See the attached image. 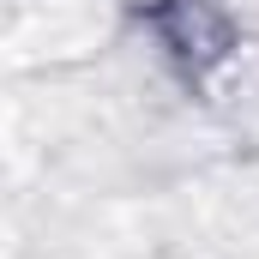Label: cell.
<instances>
[{
  "instance_id": "obj_1",
  "label": "cell",
  "mask_w": 259,
  "mask_h": 259,
  "mask_svg": "<svg viewBox=\"0 0 259 259\" xmlns=\"http://www.w3.org/2000/svg\"><path fill=\"white\" fill-rule=\"evenodd\" d=\"M133 12L187 78H205L235 55V18L223 0H133Z\"/></svg>"
}]
</instances>
